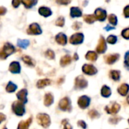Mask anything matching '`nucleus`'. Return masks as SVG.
Instances as JSON below:
<instances>
[{
    "mask_svg": "<svg viewBox=\"0 0 129 129\" xmlns=\"http://www.w3.org/2000/svg\"><path fill=\"white\" fill-rule=\"evenodd\" d=\"M12 110L13 112L18 116H22L25 113V108L23 103L20 101H15L12 104Z\"/></svg>",
    "mask_w": 129,
    "mask_h": 129,
    "instance_id": "nucleus-1",
    "label": "nucleus"
},
{
    "mask_svg": "<svg viewBox=\"0 0 129 129\" xmlns=\"http://www.w3.org/2000/svg\"><path fill=\"white\" fill-rule=\"evenodd\" d=\"M38 123L44 128H48L51 124V119L48 115L45 113H40L37 116Z\"/></svg>",
    "mask_w": 129,
    "mask_h": 129,
    "instance_id": "nucleus-2",
    "label": "nucleus"
},
{
    "mask_svg": "<svg viewBox=\"0 0 129 129\" xmlns=\"http://www.w3.org/2000/svg\"><path fill=\"white\" fill-rule=\"evenodd\" d=\"M14 52V48L12 45L9 44V43H6L3 48L2 51H0V57L2 59L6 58L8 55L11 54L12 53Z\"/></svg>",
    "mask_w": 129,
    "mask_h": 129,
    "instance_id": "nucleus-3",
    "label": "nucleus"
},
{
    "mask_svg": "<svg viewBox=\"0 0 129 129\" xmlns=\"http://www.w3.org/2000/svg\"><path fill=\"white\" fill-rule=\"evenodd\" d=\"M59 108L63 111H70L71 110V103L68 98H64L59 102Z\"/></svg>",
    "mask_w": 129,
    "mask_h": 129,
    "instance_id": "nucleus-4",
    "label": "nucleus"
},
{
    "mask_svg": "<svg viewBox=\"0 0 129 129\" xmlns=\"http://www.w3.org/2000/svg\"><path fill=\"white\" fill-rule=\"evenodd\" d=\"M87 86H88V82L85 80V79L83 76H79L76 79L75 87L76 89H84Z\"/></svg>",
    "mask_w": 129,
    "mask_h": 129,
    "instance_id": "nucleus-5",
    "label": "nucleus"
},
{
    "mask_svg": "<svg viewBox=\"0 0 129 129\" xmlns=\"http://www.w3.org/2000/svg\"><path fill=\"white\" fill-rule=\"evenodd\" d=\"M84 40V35L81 33H75L73 34L70 39V42L73 45H79L82 43Z\"/></svg>",
    "mask_w": 129,
    "mask_h": 129,
    "instance_id": "nucleus-6",
    "label": "nucleus"
},
{
    "mask_svg": "<svg viewBox=\"0 0 129 129\" xmlns=\"http://www.w3.org/2000/svg\"><path fill=\"white\" fill-rule=\"evenodd\" d=\"M119 110H120V105L116 102L112 103L111 104L105 107V110L109 114H116L119 111Z\"/></svg>",
    "mask_w": 129,
    "mask_h": 129,
    "instance_id": "nucleus-7",
    "label": "nucleus"
},
{
    "mask_svg": "<svg viewBox=\"0 0 129 129\" xmlns=\"http://www.w3.org/2000/svg\"><path fill=\"white\" fill-rule=\"evenodd\" d=\"M27 33L28 34L31 35H39L42 33V29L38 23H33L31 25H29V29H27Z\"/></svg>",
    "mask_w": 129,
    "mask_h": 129,
    "instance_id": "nucleus-8",
    "label": "nucleus"
},
{
    "mask_svg": "<svg viewBox=\"0 0 129 129\" xmlns=\"http://www.w3.org/2000/svg\"><path fill=\"white\" fill-rule=\"evenodd\" d=\"M82 71L84 73L88 75V76H93L95 75L98 73V70L95 67L91 64H85L82 67Z\"/></svg>",
    "mask_w": 129,
    "mask_h": 129,
    "instance_id": "nucleus-9",
    "label": "nucleus"
},
{
    "mask_svg": "<svg viewBox=\"0 0 129 129\" xmlns=\"http://www.w3.org/2000/svg\"><path fill=\"white\" fill-rule=\"evenodd\" d=\"M90 102H91V99L90 98H88V96H82L79 98L78 100V105L80 108L82 109H85L87 108L89 104H90Z\"/></svg>",
    "mask_w": 129,
    "mask_h": 129,
    "instance_id": "nucleus-10",
    "label": "nucleus"
},
{
    "mask_svg": "<svg viewBox=\"0 0 129 129\" xmlns=\"http://www.w3.org/2000/svg\"><path fill=\"white\" fill-rule=\"evenodd\" d=\"M94 16L97 20L100 21H104L107 17V11L101 8H97L94 12Z\"/></svg>",
    "mask_w": 129,
    "mask_h": 129,
    "instance_id": "nucleus-11",
    "label": "nucleus"
},
{
    "mask_svg": "<svg viewBox=\"0 0 129 129\" xmlns=\"http://www.w3.org/2000/svg\"><path fill=\"white\" fill-rule=\"evenodd\" d=\"M96 50H97V52L99 53V54H103L107 50V43H106L105 39L103 36L101 37L98 45Z\"/></svg>",
    "mask_w": 129,
    "mask_h": 129,
    "instance_id": "nucleus-12",
    "label": "nucleus"
},
{
    "mask_svg": "<svg viewBox=\"0 0 129 129\" xmlns=\"http://www.w3.org/2000/svg\"><path fill=\"white\" fill-rule=\"evenodd\" d=\"M55 39H56V42L59 44V45H65L67 42V36L65 34H63V33H58L56 37H55Z\"/></svg>",
    "mask_w": 129,
    "mask_h": 129,
    "instance_id": "nucleus-13",
    "label": "nucleus"
},
{
    "mask_svg": "<svg viewBox=\"0 0 129 129\" xmlns=\"http://www.w3.org/2000/svg\"><path fill=\"white\" fill-rule=\"evenodd\" d=\"M9 71L12 73H19L20 72V66L18 62L14 61L9 66Z\"/></svg>",
    "mask_w": 129,
    "mask_h": 129,
    "instance_id": "nucleus-14",
    "label": "nucleus"
},
{
    "mask_svg": "<svg viewBox=\"0 0 129 129\" xmlns=\"http://www.w3.org/2000/svg\"><path fill=\"white\" fill-rule=\"evenodd\" d=\"M26 96H27L26 89H22L17 94V98H18V100L20 101L21 102H23V104H26L27 102Z\"/></svg>",
    "mask_w": 129,
    "mask_h": 129,
    "instance_id": "nucleus-15",
    "label": "nucleus"
},
{
    "mask_svg": "<svg viewBox=\"0 0 129 129\" xmlns=\"http://www.w3.org/2000/svg\"><path fill=\"white\" fill-rule=\"evenodd\" d=\"M129 91V85L128 84H122L119 88H118V92L119 94L122 96H125L128 94Z\"/></svg>",
    "mask_w": 129,
    "mask_h": 129,
    "instance_id": "nucleus-16",
    "label": "nucleus"
},
{
    "mask_svg": "<svg viewBox=\"0 0 129 129\" xmlns=\"http://www.w3.org/2000/svg\"><path fill=\"white\" fill-rule=\"evenodd\" d=\"M82 15V10L78 7H72L70 9V16L72 17H79Z\"/></svg>",
    "mask_w": 129,
    "mask_h": 129,
    "instance_id": "nucleus-17",
    "label": "nucleus"
},
{
    "mask_svg": "<svg viewBox=\"0 0 129 129\" xmlns=\"http://www.w3.org/2000/svg\"><path fill=\"white\" fill-rule=\"evenodd\" d=\"M119 58V54H114L108 55L106 57V62L108 64H113L116 60H118Z\"/></svg>",
    "mask_w": 129,
    "mask_h": 129,
    "instance_id": "nucleus-18",
    "label": "nucleus"
},
{
    "mask_svg": "<svg viewBox=\"0 0 129 129\" xmlns=\"http://www.w3.org/2000/svg\"><path fill=\"white\" fill-rule=\"evenodd\" d=\"M39 13L41 15L44 16V17H49V16L51 15V14H52L51 9H50L49 8H47V7H40L39 9Z\"/></svg>",
    "mask_w": 129,
    "mask_h": 129,
    "instance_id": "nucleus-19",
    "label": "nucleus"
},
{
    "mask_svg": "<svg viewBox=\"0 0 129 129\" xmlns=\"http://www.w3.org/2000/svg\"><path fill=\"white\" fill-rule=\"evenodd\" d=\"M54 102V97L52 96L51 94L48 93L45 95V100H44V104L46 107L51 106Z\"/></svg>",
    "mask_w": 129,
    "mask_h": 129,
    "instance_id": "nucleus-20",
    "label": "nucleus"
},
{
    "mask_svg": "<svg viewBox=\"0 0 129 129\" xmlns=\"http://www.w3.org/2000/svg\"><path fill=\"white\" fill-rule=\"evenodd\" d=\"M50 84H51V81H50L49 79H45L39 80L38 82H37V84H36V85H37V87H38L39 88H45V86L49 85Z\"/></svg>",
    "mask_w": 129,
    "mask_h": 129,
    "instance_id": "nucleus-21",
    "label": "nucleus"
},
{
    "mask_svg": "<svg viewBox=\"0 0 129 129\" xmlns=\"http://www.w3.org/2000/svg\"><path fill=\"white\" fill-rule=\"evenodd\" d=\"M111 93H112L111 89L108 86H107V85H104L103 86V88L101 89V95L103 97L108 98V97H110L111 95Z\"/></svg>",
    "mask_w": 129,
    "mask_h": 129,
    "instance_id": "nucleus-22",
    "label": "nucleus"
},
{
    "mask_svg": "<svg viewBox=\"0 0 129 129\" xmlns=\"http://www.w3.org/2000/svg\"><path fill=\"white\" fill-rule=\"evenodd\" d=\"M60 66L61 67H66L68 64H70L71 63V57L70 55H66L64 57H63L60 59Z\"/></svg>",
    "mask_w": 129,
    "mask_h": 129,
    "instance_id": "nucleus-23",
    "label": "nucleus"
},
{
    "mask_svg": "<svg viewBox=\"0 0 129 129\" xmlns=\"http://www.w3.org/2000/svg\"><path fill=\"white\" fill-rule=\"evenodd\" d=\"M85 58L91 61H95L98 59V54L94 51H88L85 55Z\"/></svg>",
    "mask_w": 129,
    "mask_h": 129,
    "instance_id": "nucleus-24",
    "label": "nucleus"
},
{
    "mask_svg": "<svg viewBox=\"0 0 129 129\" xmlns=\"http://www.w3.org/2000/svg\"><path fill=\"white\" fill-rule=\"evenodd\" d=\"M22 3L26 8H31L33 6L36 5L37 0H22Z\"/></svg>",
    "mask_w": 129,
    "mask_h": 129,
    "instance_id": "nucleus-25",
    "label": "nucleus"
},
{
    "mask_svg": "<svg viewBox=\"0 0 129 129\" xmlns=\"http://www.w3.org/2000/svg\"><path fill=\"white\" fill-rule=\"evenodd\" d=\"M31 122H32V118L28 119L26 121H22V122H20V124L18 125V128H27L30 125Z\"/></svg>",
    "mask_w": 129,
    "mask_h": 129,
    "instance_id": "nucleus-26",
    "label": "nucleus"
},
{
    "mask_svg": "<svg viewBox=\"0 0 129 129\" xmlns=\"http://www.w3.org/2000/svg\"><path fill=\"white\" fill-rule=\"evenodd\" d=\"M29 45V41L26 39H18L17 40V45L20 46L22 48H26L27 46Z\"/></svg>",
    "mask_w": 129,
    "mask_h": 129,
    "instance_id": "nucleus-27",
    "label": "nucleus"
},
{
    "mask_svg": "<svg viewBox=\"0 0 129 129\" xmlns=\"http://www.w3.org/2000/svg\"><path fill=\"white\" fill-rule=\"evenodd\" d=\"M96 17L93 14H89V15H85L84 16V20L88 23H93L96 20Z\"/></svg>",
    "mask_w": 129,
    "mask_h": 129,
    "instance_id": "nucleus-28",
    "label": "nucleus"
},
{
    "mask_svg": "<svg viewBox=\"0 0 129 129\" xmlns=\"http://www.w3.org/2000/svg\"><path fill=\"white\" fill-rule=\"evenodd\" d=\"M110 77L114 81H118L120 79V72L117 70H112L110 71Z\"/></svg>",
    "mask_w": 129,
    "mask_h": 129,
    "instance_id": "nucleus-29",
    "label": "nucleus"
},
{
    "mask_svg": "<svg viewBox=\"0 0 129 129\" xmlns=\"http://www.w3.org/2000/svg\"><path fill=\"white\" fill-rule=\"evenodd\" d=\"M17 85H14L13 82H8V85H7V87H6V91H8V92H9V93H11V92H14V91H16V89H17Z\"/></svg>",
    "mask_w": 129,
    "mask_h": 129,
    "instance_id": "nucleus-30",
    "label": "nucleus"
},
{
    "mask_svg": "<svg viewBox=\"0 0 129 129\" xmlns=\"http://www.w3.org/2000/svg\"><path fill=\"white\" fill-rule=\"evenodd\" d=\"M108 20H109V22H110L112 25L116 26V25L117 24L118 19H117V17H116L115 14H110V15L109 16V17H108Z\"/></svg>",
    "mask_w": 129,
    "mask_h": 129,
    "instance_id": "nucleus-31",
    "label": "nucleus"
},
{
    "mask_svg": "<svg viewBox=\"0 0 129 129\" xmlns=\"http://www.w3.org/2000/svg\"><path fill=\"white\" fill-rule=\"evenodd\" d=\"M22 60L26 63V64H28V65H29V66H34L35 65V63H34V62H33V60L31 59V57H29V56H26V55H24V56H23V57H22Z\"/></svg>",
    "mask_w": 129,
    "mask_h": 129,
    "instance_id": "nucleus-32",
    "label": "nucleus"
},
{
    "mask_svg": "<svg viewBox=\"0 0 129 129\" xmlns=\"http://www.w3.org/2000/svg\"><path fill=\"white\" fill-rule=\"evenodd\" d=\"M88 115L91 118V119H97L100 116V114L98 113V111H96L95 110H91L89 111L88 113Z\"/></svg>",
    "mask_w": 129,
    "mask_h": 129,
    "instance_id": "nucleus-33",
    "label": "nucleus"
},
{
    "mask_svg": "<svg viewBox=\"0 0 129 129\" xmlns=\"http://www.w3.org/2000/svg\"><path fill=\"white\" fill-rule=\"evenodd\" d=\"M56 25L58 26H63L64 23H65V20H64V17H60L57 18V20H56Z\"/></svg>",
    "mask_w": 129,
    "mask_h": 129,
    "instance_id": "nucleus-34",
    "label": "nucleus"
},
{
    "mask_svg": "<svg viewBox=\"0 0 129 129\" xmlns=\"http://www.w3.org/2000/svg\"><path fill=\"white\" fill-rule=\"evenodd\" d=\"M107 42H108L110 44H112V45L116 44V42H117V37H116V36L111 35V36H108V38H107Z\"/></svg>",
    "mask_w": 129,
    "mask_h": 129,
    "instance_id": "nucleus-35",
    "label": "nucleus"
},
{
    "mask_svg": "<svg viewBox=\"0 0 129 129\" xmlns=\"http://www.w3.org/2000/svg\"><path fill=\"white\" fill-rule=\"evenodd\" d=\"M45 56H46L47 58L52 60V59L54 58V51H51V50H48V51L45 52Z\"/></svg>",
    "mask_w": 129,
    "mask_h": 129,
    "instance_id": "nucleus-36",
    "label": "nucleus"
},
{
    "mask_svg": "<svg viewBox=\"0 0 129 129\" xmlns=\"http://www.w3.org/2000/svg\"><path fill=\"white\" fill-rule=\"evenodd\" d=\"M122 36L125 39H129V28H126L122 32Z\"/></svg>",
    "mask_w": 129,
    "mask_h": 129,
    "instance_id": "nucleus-37",
    "label": "nucleus"
},
{
    "mask_svg": "<svg viewBox=\"0 0 129 129\" xmlns=\"http://www.w3.org/2000/svg\"><path fill=\"white\" fill-rule=\"evenodd\" d=\"M125 65L128 68V70H129V51L126 53L125 57Z\"/></svg>",
    "mask_w": 129,
    "mask_h": 129,
    "instance_id": "nucleus-38",
    "label": "nucleus"
},
{
    "mask_svg": "<svg viewBox=\"0 0 129 129\" xmlns=\"http://www.w3.org/2000/svg\"><path fill=\"white\" fill-rule=\"evenodd\" d=\"M82 26V23L80 22H75L73 24V28L74 29H79Z\"/></svg>",
    "mask_w": 129,
    "mask_h": 129,
    "instance_id": "nucleus-39",
    "label": "nucleus"
},
{
    "mask_svg": "<svg viewBox=\"0 0 129 129\" xmlns=\"http://www.w3.org/2000/svg\"><path fill=\"white\" fill-rule=\"evenodd\" d=\"M78 125H79V127L82 128H87L86 123H85L84 121H82V120H79V121L78 122Z\"/></svg>",
    "mask_w": 129,
    "mask_h": 129,
    "instance_id": "nucleus-40",
    "label": "nucleus"
},
{
    "mask_svg": "<svg viewBox=\"0 0 129 129\" xmlns=\"http://www.w3.org/2000/svg\"><path fill=\"white\" fill-rule=\"evenodd\" d=\"M62 124L64 125V128H72V127L70 125V124L68 123V121H67V119L62 121Z\"/></svg>",
    "mask_w": 129,
    "mask_h": 129,
    "instance_id": "nucleus-41",
    "label": "nucleus"
},
{
    "mask_svg": "<svg viewBox=\"0 0 129 129\" xmlns=\"http://www.w3.org/2000/svg\"><path fill=\"white\" fill-rule=\"evenodd\" d=\"M124 15L125 17H129V5H127L124 8Z\"/></svg>",
    "mask_w": 129,
    "mask_h": 129,
    "instance_id": "nucleus-42",
    "label": "nucleus"
},
{
    "mask_svg": "<svg viewBox=\"0 0 129 129\" xmlns=\"http://www.w3.org/2000/svg\"><path fill=\"white\" fill-rule=\"evenodd\" d=\"M20 0H13L12 1V5L14 8H17L20 5Z\"/></svg>",
    "mask_w": 129,
    "mask_h": 129,
    "instance_id": "nucleus-43",
    "label": "nucleus"
},
{
    "mask_svg": "<svg viewBox=\"0 0 129 129\" xmlns=\"http://www.w3.org/2000/svg\"><path fill=\"white\" fill-rule=\"evenodd\" d=\"M57 2L60 5H67L70 3V0H57Z\"/></svg>",
    "mask_w": 129,
    "mask_h": 129,
    "instance_id": "nucleus-44",
    "label": "nucleus"
},
{
    "mask_svg": "<svg viewBox=\"0 0 129 129\" xmlns=\"http://www.w3.org/2000/svg\"><path fill=\"white\" fill-rule=\"evenodd\" d=\"M120 119H117V118H116V117H113V118H112V119H110V122H112L113 124H116L119 121H120Z\"/></svg>",
    "mask_w": 129,
    "mask_h": 129,
    "instance_id": "nucleus-45",
    "label": "nucleus"
},
{
    "mask_svg": "<svg viewBox=\"0 0 129 129\" xmlns=\"http://www.w3.org/2000/svg\"><path fill=\"white\" fill-rule=\"evenodd\" d=\"M6 11H7V10H6L5 8H4V7H0V15L5 14L6 13Z\"/></svg>",
    "mask_w": 129,
    "mask_h": 129,
    "instance_id": "nucleus-46",
    "label": "nucleus"
},
{
    "mask_svg": "<svg viewBox=\"0 0 129 129\" xmlns=\"http://www.w3.org/2000/svg\"><path fill=\"white\" fill-rule=\"evenodd\" d=\"M5 119V116L2 113H0V123Z\"/></svg>",
    "mask_w": 129,
    "mask_h": 129,
    "instance_id": "nucleus-47",
    "label": "nucleus"
},
{
    "mask_svg": "<svg viewBox=\"0 0 129 129\" xmlns=\"http://www.w3.org/2000/svg\"><path fill=\"white\" fill-rule=\"evenodd\" d=\"M114 29V27H111V26H110L108 25L105 27V29L106 30H110V29Z\"/></svg>",
    "mask_w": 129,
    "mask_h": 129,
    "instance_id": "nucleus-48",
    "label": "nucleus"
},
{
    "mask_svg": "<svg viewBox=\"0 0 129 129\" xmlns=\"http://www.w3.org/2000/svg\"><path fill=\"white\" fill-rule=\"evenodd\" d=\"M78 59H79V57H78V54H77L76 53V54H74V60H77Z\"/></svg>",
    "mask_w": 129,
    "mask_h": 129,
    "instance_id": "nucleus-49",
    "label": "nucleus"
},
{
    "mask_svg": "<svg viewBox=\"0 0 129 129\" xmlns=\"http://www.w3.org/2000/svg\"><path fill=\"white\" fill-rule=\"evenodd\" d=\"M127 101H128V103L129 104V95L128 96V98H127Z\"/></svg>",
    "mask_w": 129,
    "mask_h": 129,
    "instance_id": "nucleus-50",
    "label": "nucleus"
},
{
    "mask_svg": "<svg viewBox=\"0 0 129 129\" xmlns=\"http://www.w3.org/2000/svg\"><path fill=\"white\" fill-rule=\"evenodd\" d=\"M128 123H129V119H128Z\"/></svg>",
    "mask_w": 129,
    "mask_h": 129,
    "instance_id": "nucleus-51",
    "label": "nucleus"
}]
</instances>
